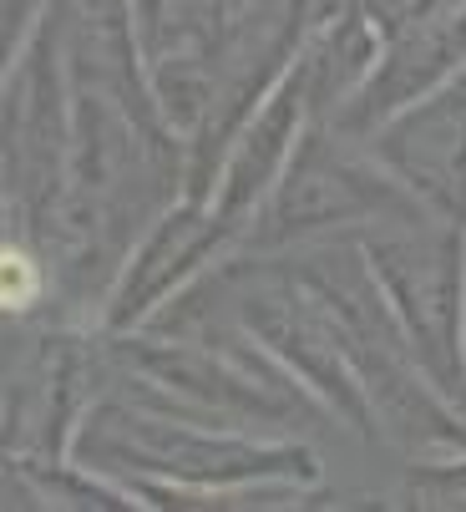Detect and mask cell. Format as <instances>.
<instances>
[{"instance_id": "1", "label": "cell", "mask_w": 466, "mask_h": 512, "mask_svg": "<svg viewBox=\"0 0 466 512\" xmlns=\"http://www.w3.org/2000/svg\"><path fill=\"white\" fill-rule=\"evenodd\" d=\"M71 457L107 472L137 507H274L320 497V452L304 436L218 426L102 391L71 436Z\"/></svg>"}, {"instance_id": "7", "label": "cell", "mask_w": 466, "mask_h": 512, "mask_svg": "<svg viewBox=\"0 0 466 512\" xmlns=\"http://www.w3.org/2000/svg\"><path fill=\"white\" fill-rule=\"evenodd\" d=\"M309 122L315 117H309V102L294 82V71H284V77L269 87V97L244 117V127L233 132V148L223 158V173H218L208 203L239 239L249 229V218L259 213V203L269 198V188L279 183V173L289 168Z\"/></svg>"}, {"instance_id": "11", "label": "cell", "mask_w": 466, "mask_h": 512, "mask_svg": "<svg viewBox=\"0 0 466 512\" xmlns=\"http://www.w3.org/2000/svg\"><path fill=\"white\" fill-rule=\"evenodd\" d=\"M461 6H466V0H360V11L375 21V31L385 36V46L406 41V36L436 26V21H446Z\"/></svg>"}, {"instance_id": "3", "label": "cell", "mask_w": 466, "mask_h": 512, "mask_svg": "<svg viewBox=\"0 0 466 512\" xmlns=\"http://www.w3.org/2000/svg\"><path fill=\"white\" fill-rule=\"evenodd\" d=\"M421 371L466 416V224L441 213L355 234Z\"/></svg>"}, {"instance_id": "2", "label": "cell", "mask_w": 466, "mask_h": 512, "mask_svg": "<svg viewBox=\"0 0 466 512\" xmlns=\"http://www.w3.org/2000/svg\"><path fill=\"white\" fill-rule=\"evenodd\" d=\"M431 213L391 168H385L365 137L340 132L335 122H309L289 168L249 218L239 239L244 254H284L315 239L365 234L380 224Z\"/></svg>"}, {"instance_id": "6", "label": "cell", "mask_w": 466, "mask_h": 512, "mask_svg": "<svg viewBox=\"0 0 466 512\" xmlns=\"http://www.w3.org/2000/svg\"><path fill=\"white\" fill-rule=\"evenodd\" d=\"M365 148L431 213L466 224V71L370 127Z\"/></svg>"}, {"instance_id": "4", "label": "cell", "mask_w": 466, "mask_h": 512, "mask_svg": "<svg viewBox=\"0 0 466 512\" xmlns=\"http://www.w3.org/2000/svg\"><path fill=\"white\" fill-rule=\"evenodd\" d=\"M71 112H76V82H71L66 16H61V0H51L41 31L6 61V77H0L6 229L11 234H36L66 193Z\"/></svg>"}, {"instance_id": "8", "label": "cell", "mask_w": 466, "mask_h": 512, "mask_svg": "<svg viewBox=\"0 0 466 512\" xmlns=\"http://www.w3.org/2000/svg\"><path fill=\"white\" fill-rule=\"evenodd\" d=\"M456 71H466V6L451 11L446 21L406 36V41L385 46L380 66L370 71V82L360 87V97L335 117V127L350 132V137H365L370 127H380L391 112H401L416 97H426L441 82H451Z\"/></svg>"}, {"instance_id": "9", "label": "cell", "mask_w": 466, "mask_h": 512, "mask_svg": "<svg viewBox=\"0 0 466 512\" xmlns=\"http://www.w3.org/2000/svg\"><path fill=\"white\" fill-rule=\"evenodd\" d=\"M239 11L244 0H132V21L147 61L213 51Z\"/></svg>"}, {"instance_id": "5", "label": "cell", "mask_w": 466, "mask_h": 512, "mask_svg": "<svg viewBox=\"0 0 466 512\" xmlns=\"http://www.w3.org/2000/svg\"><path fill=\"white\" fill-rule=\"evenodd\" d=\"M233 249H239V234H233L223 218L213 213V203L178 193L147 224L137 249L127 254V264H122V274L112 284L102 330H137V325H147L168 300H178L198 274H208Z\"/></svg>"}, {"instance_id": "10", "label": "cell", "mask_w": 466, "mask_h": 512, "mask_svg": "<svg viewBox=\"0 0 466 512\" xmlns=\"http://www.w3.org/2000/svg\"><path fill=\"white\" fill-rule=\"evenodd\" d=\"M396 507H421V512H466V452L446 457H406Z\"/></svg>"}]
</instances>
